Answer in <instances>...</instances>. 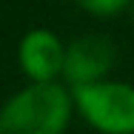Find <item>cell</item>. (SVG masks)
Segmentation results:
<instances>
[{"instance_id":"obj_1","label":"cell","mask_w":134,"mask_h":134,"mask_svg":"<svg viewBox=\"0 0 134 134\" xmlns=\"http://www.w3.org/2000/svg\"><path fill=\"white\" fill-rule=\"evenodd\" d=\"M69 117V91L57 83H34L3 106L0 134H63Z\"/></svg>"},{"instance_id":"obj_2","label":"cell","mask_w":134,"mask_h":134,"mask_svg":"<svg viewBox=\"0 0 134 134\" xmlns=\"http://www.w3.org/2000/svg\"><path fill=\"white\" fill-rule=\"evenodd\" d=\"M80 114L103 134H134V86L129 83H86L74 86Z\"/></svg>"},{"instance_id":"obj_3","label":"cell","mask_w":134,"mask_h":134,"mask_svg":"<svg viewBox=\"0 0 134 134\" xmlns=\"http://www.w3.org/2000/svg\"><path fill=\"white\" fill-rule=\"evenodd\" d=\"M111 66H114V46L106 37L86 34L69 43L63 74L71 86H86V83H100L111 71Z\"/></svg>"},{"instance_id":"obj_4","label":"cell","mask_w":134,"mask_h":134,"mask_svg":"<svg viewBox=\"0 0 134 134\" xmlns=\"http://www.w3.org/2000/svg\"><path fill=\"white\" fill-rule=\"evenodd\" d=\"M20 66L34 83H54L57 74H63L66 49L57 40V34L46 29H34L20 43Z\"/></svg>"},{"instance_id":"obj_5","label":"cell","mask_w":134,"mask_h":134,"mask_svg":"<svg viewBox=\"0 0 134 134\" xmlns=\"http://www.w3.org/2000/svg\"><path fill=\"white\" fill-rule=\"evenodd\" d=\"M74 3L80 9H86V12H91V14H117L131 0H74Z\"/></svg>"}]
</instances>
